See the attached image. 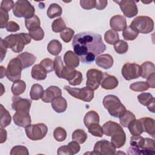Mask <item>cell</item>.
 Segmentation results:
<instances>
[{"instance_id": "obj_62", "label": "cell", "mask_w": 155, "mask_h": 155, "mask_svg": "<svg viewBox=\"0 0 155 155\" xmlns=\"http://www.w3.org/2000/svg\"><path fill=\"white\" fill-rule=\"evenodd\" d=\"M147 107L150 111L152 113H154L155 112V99L153 100Z\"/></svg>"}, {"instance_id": "obj_2", "label": "cell", "mask_w": 155, "mask_h": 155, "mask_svg": "<svg viewBox=\"0 0 155 155\" xmlns=\"http://www.w3.org/2000/svg\"><path fill=\"white\" fill-rule=\"evenodd\" d=\"M31 39L29 33H20L6 36L4 39H2V42L7 48H10L15 53H20L23 50L25 45L31 42Z\"/></svg>"}, {"instance_id": "obj_8", "label": "cell", "mask_w": 155, "mask_h": 155, "mask_svg": "<svg viewBox=\"0 0 155 155\" xmlns=\"http://www.w3.org/2000/svg\"><path fill=\"white\" fill-rule=\"evenodd\" d=\"M23 69L21 61L18 58L12 59L7 67L6 76L8 80L15 82L20 80L21 71Z\"/></svg>"}, {"instance_id": "obj_44", "label": "cell", "mask_w": 155, "mask_h": 155, "mask_svg": "<svg viewBox=\"0 0 155 155\" xmlns=\"http://www.w3.org/2000/svg\"><path fill=\"white\" fill-rule=\"evenodd\" d=\"M53 136L58 142H63L67 137V132L64 128L61 127H56L53 131Z\"/></svg>"}, {"instance_id": "obj_3", "label": "cell", "mask_w": 155, "mask_h": 155, "mask_svg": "<svg viewBox=\"0 0 155 155\" xmlns=\"http://www.w3.org/2000/svg\"><path fill=\"white\" fill-rule=\"evenodd\" d=\"M104 108L109 114L114 117H119L127 110L118 97L113 94L105 96L102 101Z\"/></svg>"}, {"instance_id": "obj_41", "label": "cell", "mask_w": 155, "mask_h": 155, "mask_svg": "<svg viewBox=\"0 0 155 155\" xmlns=\"http://www.w3.org/2000/svg\"><path fill=\"white\" fill-rule=\"evenodd\" d=\"M88 132L95 137H102L103 136L102 127L99 123H94L91 124L88 128Z\"/></svg>"}, {"instance_id": "obj_59", "label": "cell", "mask_w": 155, "mask_h": 155, "mask_svg": "<svg viewBox=\"0 0 155 155\" xmlns=\"http://www.w3.org/2000/svg\"><path fill=\"white\" fill-rule=\"evenodd\" d=\"M7 48L4 45L2 42V39H0V52H1V62H2L5 56Z\"/></svg>"}, {"instance_id": "obj_42", "label": "cell", "mask_w": 155, "mask_h": 155, "mask_svg": "<svg viewBox=\"0 0 155 155\" xmlns=\"http://www.w3.org/2000/svg\"><path fill=\"white\" fill-rule=\"evenodd\" d=\"M145 143V138L140 135H133L130 139V145L137 148L142 149Z\"/></svg>"}, {"instance_id": "obj_19", "label": "cell", "mask_w": 155, "mask_h": 155, "mask_svg": "<svg viewBox=\"0 0 155 155\" xmlns=\"http://www.w3.org/2000/svg\"><path fill=\"white\" fill-rule=\"evenodd\" d=\"M118 84V80L115 76L108 74L105 72L103 73V76L100 84L102 88L105 90H113L117 87Z\"/></svg>"}, {"instance_id": "obj_55", "label": "cell", "mask_w": 155, "mask_h": 155, "mask_svg": "<svg viewBox=\"0 0 155 155\" xmlns=\"http://www.w3.org/2000/svg\"><path fill=\"white\" fill-rule=\"evenodd\" d=\"M8 14L0 10V28H3L5 27L8 21Z\"/></svg>"}, {"instance_id": "obj_17", "label": "cell", "mask_w": 155, "mask_h": 155, "mask_svg": "<svg viewBox=\"0 0 155 155\" xmlns=\"http://www.w3.org/2000/svg\"><path fill=\"white\" fill-rule=\"evenodd\" d=\"M110 25L112 30L116 31H121L127 27L126 18L122 15H117L111 18Z\"/></svg>"}, {"instance_id": "obj_38", "label": "cell", "mask_w": 155, "mask_h": 155, "mask_svg": "<svg viewBox=\"0 0 155 155\" xmlns=\"http://www.w3.org/2000/svg\"><path fill=\"white\" fill-rule=\"evenodd\" d=\"M71 138L73 140L77 142L79 144H82L86 141L87 139V134L84 130L77 129L72 133Z\"/></svg>"}, {"instance_id": "obj_60", "label": "cell", "mask_w": 155, "mask_h": 155, "mask_svg": "<svg viewBox=\"0 0 155 155\" xmlns=\"http://www.w3.org/2000/svg\"><path fill=\"white\" fill-rule=\"evenodd\" d=\"M154 77H155V73L151 74L147 78V83L149 87L151 88H154L155 87V81H154Z\"/></svg>"}, {"instance_id": "obj_5", "label": "cell", "mask_w": 155, "mask_h": 155, "mask_svg": "<svg viewBox=\"0 0 155 155\" xmlns=\"http://www.w3.org/2000/svg\"><path fill=\"white\" fill-rule=\"evenodd\" d=\"M14 15L17 18L28 19L35 15V9L31 4L26 0H19L15 2L12 8Z\"/></svg>"}, {"instance_id": "obj_58", "label": "cell", "mask_w": 155, "mask_h": 155, "mask_svg": "<svg viewBox=\"0 0 155 155\" xmlns=\"http://www.w3.org/2000/svg\"><path fill=\"white\" fill-rule=\"evenodd\" d=\"M108 1L106 0H97L95 3V7L97 10H104L107 5Z\"/></svg>"}, {"instance_id": "obj_1", "label": "cell", "mask_w": 155, "mask_h": 155, "mask_svg": "<svg viewBox=\"0 0 155 155\" xmlns=\"http://www.w3.org/2000/svg\"><path fill=\"white\" fill-rule=\"evenodd\" d=\"M74 53L83 63L93 62L97 55L106 49L100 35L90 31L81 32L76 35L73 39Z\"/></svg>"}, {"instance_id": "obj_12", "label": "cell", "mask_w": 155, "mask_h": 155, "mask_svg": "<svg viewBox=\"0 0 155 155\" xmlns=\"http://www.w3.org/2000/svg\"><path fill=\"white\" fill-rule=\"evenodd\" d=\"M140 65L136 63H125L122 68V74L127 81L138 78L140 76Z\"/></svg>"}, {"instance_id": "obj_52", "label": "cell", "mask_w": 155, "mask_h": 155, "mask_svg": "<svg viewBox=\"0 0 155 155\" xmlns=\"http://www.w3.org/2000/svg\"><path fill=\"white\" fill-rule=\"evenodd\" d=\"M15 3L12 0H4L1 3L0 10L8 13L12 8H13Z\"/></svg>"}, {"instance_id": "obj_49", "label": "cell", "mask_w": 155, "mask_h": 155, "mask_svg": "<svg viewBox=\"0 0 155 155\" xmlns=\"http://www.w3.org/2000/svg\"><path fill=\"white\" fill-rule=\"evenodd\" d=\"M39 64L47 73L54 70V61L50 58H45L42 59Z\"/></svg>"}, {"instance_id": "obj_20", "label": "cell", "mask_w": 155, "mask_h": 155, "mask_svg": "<svg viewBox=\"0 0 155 155\" xmlns=\"http://www.w3.org/2000/svg\"><path fill=\"white\" fill-rule=\"evenodd\" d=\"M113 58L109 54H102L96 58V64L104 69L110 68L113 66Z\"/></svg>"}, {"instance_id": "obj_46", "label": "cell", "mask_w": 155, "mask_h": 155, "mask_svg": "<svg viewBox=\"0 0 155 155\" xmlns=\"http://www.w3.org/2000/svg\"><path fill=\"white\" fill-rule=\"evenodd\" d=\"M137 36L138 33L134 31L130 26L127 27V28L122 31V36L124 39L127 41H133Z\"/></svg>"}, {"instance_id": "obj_13", "label": "cell", "mask_w": 155, "mask_h": 155, "mask_svg": "<svg viewBox=\"0 0 155 155\" xmlns=\"http://www.w3.org/2000/svg\"><path fill=\"white\" fill-rule=\"evenodd\" d=\"M114 2L119 4L124 15L127 18H133L138 13V8L134 1L122 0L116 1H114Z\"/></svg>"}, {"instance_id": "obj_24", "label": "cell", "mask_w": 155, "mask_h": 155, "mask_svg": "<svg viewBox=\"0 0 155 155\" xmlns=\"http://www.w3.org/2000/svg\"><path fill=\"white\" fill-rule=\"evenodd\" d=\"M51 107L56 113H63L67 110V102L64 97L59 96L51 101Z\"/></svg>"}, {"instance_id": "obj_7", "label": "cell", "mask_w": 155, "mask_h": 155, "mask_svg": "<svg viewBox=\"0 0 155 155\" xmlns=\"http://www.w3.org/2000/svg\"><path fill=\"white\" fill-rule=\"evenodd\" d=\"M64 89L71 96L81 99L84 102H89L91 101L94 97V90L87 86L82 88H79L65 85Z\"/></svg>"}, {"instance_id": "obj_21", "label": "cell", "mask_w": 155, "mask_h": 155, "mask_svg": "<svg viewBox=\"0 0 155 155\" xmlns=\"http://www.w3.org/2000/svg\"><path fill=\"white\" fill-rule=\"evenodd\" d=\"M139 120L141 122L143 131L146 132L153 137L155 135V122L154 119L151 117H142L139 119Z\"/></svg>"}, {"instance_id": "obj_61", "label": "cell", "mask_w": 155, "mask_h": 155, "mask_svg": "<svg viewBox=\"0 0 155 155\" xmlns=\"http://www.w3.org/2000/svg\"><path fill=\"white\" fill-rule=\"evenodd\" d=\"M7 137V133L5 130L3 129V128H1V141L0 143H2L5 142Z\"/></svg>"}, {"instance_id": "obj_43", "label": "cell", "mask_w": 155, "mask_h": 155, "mask_svg": "<svg viewBox=\"0 0 155 155\" xmlns=\"http://www.w3.org/2000/svg\"><path fill=\"white\" fill-rule=\"evenodd\" d=\"M149 86L146 82L144 81H138L131 84L130 85V88L136 92H142L146 90H148Z\"/></svg>"}, {"instance_id": "obj_14", "label": "cell", "mask_w": 155, "mask_h": 155, "mask_svg": "<svg viewBox=\"0 0 155 155\" xmlns=\"http://www.w3.org/2000/svg\"><path fill=\"white\" fill-rule=\"evenodd\" d=\"M31 105V101L28 99H24L18 96H13L12 97V108L16 111H30Z\"/></svg>"}, {"instance_id": "obj_63", "label": "cell", "mask_w": 155, "mask_h": 155, "mask_svg": "<svg viewBox=\"0 0 155 155\" xmlns=\"http://www.w3.org/2000/svg\"><path fill=\"white\" fill-rule=\"evenodd\" d=\"M0 69H1V78L2 79V78H4V76L5 75H6V70L2 65L0 67Z\"/></svg>"}, {"instance_id": "obj_37", "label": "cell", "mask_w": 155, "mask_h": 155, "mask_svg": "<svg viewBox=\"0 0 155 155\" xmlns=\"http://www.w3.org/2000/svg\"><path fill=\"white\" fill-rule=\"evenodd\" d=\"M104 39L105 42L110 45H114L119 40V34L113 30H107L104 35Z\"/></svg>"}, {"instance_id": "obj_10", "label": "cell", "mask_w": 155, "mask_h": 155, "mask_svg": "<svg viewBox=\"0 0 155 155\" xmlns=\"http://www.w3.org/2000/svg\"><path fill=\"white\" fill-rule=\"evenodd\" d=\"M88 153L97 155H113L116 153V148L111 142L103 139L97 141L95 143L93 152L86 153L85 154Z\"/></svg>"}, {"instance_id": "obj_53", "label": "cell", "mask_w": 155, "mask_h": 155, "mask_svg": "<svg viewBox=\"0 0 155 155\" xmlns=\"http://www.w3.org/2000/svg\"><path fill=\"white\" fill-rule=\"evenodd\" d=\"M95 0H81L80 5L82 8L85 10H90L95 7Z\"/></svg>"}, {"instance_id": "obj_45", "label": "cell", "mask_w": 155, "mask_h": 155, "mask_svg": "<svg viewBox=\"0 0 155 155\" xmlns=\"http://www.w3.org/2000/svg\"><path fill=\"white\" fill-rule=\"evenodd\" d=\"M114 49L118 54H124L128 51V43L124 40H119L118 42L114 44Z\"/></svg>"}, {"instance_id": "obj_39", "label": "cell", "mask_w": 155, "mask_h": 155, "mask_svg": "<svg viewBox=\"0 0 155 155\" xmlns=\"http://www.w3.org/2000/svg\"><path fill=\"white\" fill-rule=\"evenodd\" d=\"M154 99V97L150 93H142L137 96V100L139 103L147 107Z\"/></svg>"}, {"instance_id": "obj_54", "label": "cell", "mask_w": 155, "mask_h": 155, "mask_svg": "<svg viewBox=\"0 0 155 155\" xmlns=\"http://www.w3.org/2000/svg\"><path fill=\"white\" fill-rule=\"evenodd\" d=\"M7 31L9 32H16L20 29L19 25L15 21H8L5 27Z\"/></svg>"}, {"instance_id": "obj_35", "label": "cell", "mask_w": 155, "mask_h": 155, "mask_svg": "<svg viewBox=\"0 0 155 155\" xmlns=\"http://www.w3.org/2000/svg\"><path fill=\"white\" fill-rule=\"evenodd\" d=\"M119 121L121 126L124 127H127L128 124L136 119L135 115L129 110H126L122 114H121L119 117Z\"/></svg>"}, {"instance_id": "obj_29", "label": "cell", "mask_w": 155, "mask_h": 155, "mask_svg": "<svg viewBox=\"0 0 155 155\" xmlns=\"http://www.w3.org/2000/svg\"><path fill=\"white\" fill-rule=\"evenodd\" d=\"M0 106V126L1 128H5L10 124L12 117L8 111L2 105Z\"/></svg>"}, {"instance_id": "obj_57", "label": "cell", "mask_w": 155, "mask_h": 155, "mask_svg": "<svg viewBox=\"0 0 155 155\" xmlns=\"http://www.w3.org/2000/svg\"><path fill=\"white\" fill-rule=\"evenodd\" d=\"M68 145L69 146V147H70V150L72 151L73 154H76V153L79 152L81 147H80L79 143H78L77 142H76L74 140H73V141L69 142Z\"/></svg>"}, {"instance_id": "obj_4", "label": "cell", "mask_w": 155, "mask_h": 155, "mask_svg": "<svg viewBox=\"0 0 155 155\" xmlns=\"http://www.w3.org/2000/svg\"><path fill=\"white\" fill-rule=\"evenodd\" d=\"M130 26L137 33L147 34L153 30L154 21L149 16H139L132 21Z\"/></svg>"}, {"instance_id": "obj_6", "label": "cell", "mask_w": 155, "mask_h": 155, "mask_svg": "<svg viewBox=\"0 0 155 155\" xmlns=\"http://www.w3.org/2000/svg\"><path fill=\"white\" fill-rule=\"evenodd\" d=\"M25 133L27 137L31 140L42 139L47 134L48 128L43 123L30 124L25 127Z\"/></svg>"}, {"instance_id": "obj_22", "label": "cell", "mask_w": 155, "mask_h": 155, "mask_svg": "<svg viewBox=\"0 0 155 155\" xmlns=\"http://www.w3.org/2000/svg\"><path fill=\"white\" fill-rule=\"evenodd\" d=\"M79 58L71 50L65 52L64 56V61L66 66L75 68L79 65Z\"/></svg>"}, {"instance_id": "obj_11", "label": "cell", "mask_w": 155, "mask_h": 155, "mask_svg": "<svg viewBox=\"0 0 155 155\" xmlns=\"http://www.w3.org/2000/svg\"><path fill=\"white\" fill-rule=\"evenodd\" d=\"M104 72L99 70L91 68L87 71L86 86L93 90H96L100 85Z\"/></svg>"}, {"instance_id": "obj_48", "label": "cell", "mask_w": 155, "mask_h": 155, "mask_svg": "<svg viewBox=\"0 0 155 155\" xmlns=\"http://www.w3.org/2000/svg\"><path fill=\"white\" fill-rule=\"evenodd\" d=\"M64 67V65L63 64V61L62 60L61 57L59 56H56L54 60V70L55 71L56 76L59 78H61V74Z\"/></svg>"}, {"instance_id": "obj_50", "label": "cell", "mask_w": 155, "mask_h": 155, "mask_svg": "<svg viewBox=\"0 0 155 155\" xmlns=\"http://www.w3.org/2000/svg\"><path fill=\"white\" fill-rule=\"evenodd\" d=\"M10 154V155H28L29 152L27 147L22 145H16L12 148Z\"/></svg>"}, {"instance_id": "obj_16", "label": "cell", "mask_w": 155, "mask_h": 155, "mask_svg": "<svg viewBox=\"0 0 155 155\" xmlns=\"http://www.w3.org/2000/svg\"><path fill=\"white\" fill-rule=\"evenodd\" d=\"M62 90L57 86L51 85L45 90L41 96L42 101L45 103L51 102L56 97L61 96Z\"/></svg>"}, {"instance_id": "obj_32", "label": "cell", "mask_w": 155, "mask_h": 155, "mask_svg": "<svg viewBox=\"0 0 155 155\" xmlns=\"http://www.w3.org/2000/svg\"><path fill=\"white\" fill-rule=\"evenodd\" d=\"M25 25L28 31H33L40 27V19L37 15H35L32 18L25 19Z\"/></svg>"}, {"instance_id": "obj_33", "label": "cell", "mask_w": 155, "mask_h": 155, "mask_svg": "<svg viewBox=\"0 0 155 155\" xmlns=\"http://www.w3.org/2000/svg\"><path fill=\"white\" fill-rule=\"evenodd\" d=\"M26 89V84L22 80L13 82L11 87V91L14 96H19L22 94Z\"/></svg>"}, {"instance_id": "obj_56", "label": "cell", "mask_w": 155, "mask_h": 155, "mask_svg": "<svg viewBox=\"0 0 155 155\" xmlns=\"http://www.w3.org/2000/svg\"><path fill=\"white\" fill-rule=\"evenodd\" d=\"M57 154L59 155H73V154L68 145H65L60 147L58 149Z\"/></svg>"}, {"instance_id": "obj_25", "label": "cell", "mask_w": 155, "mask_h": 155, "mask_svg": "<svg viewBox=\"0 0 155 155\" xmlns=\"http://www.w3.org/2000/svg\"><path fill=\"white\" fill-rule=\"evenodd\" d=\"M140 76L142 78L147 79L150 75L155 73L154 64L150 61H146L142 63L140 66Z\"/></svg>"}, {"instance_id": "obj_40", "label": "cell", "mask_w": 155, "mask_h": 155, "mask_svg": "<svg viewBox=\"0 0 155 155\" xmlns=\"http://www.w3.org/2000/svg\"><path fill=\"white\" fill-rule=\"evenodd\" d=\"M66 28L65 21L62 18L54 19L51 24L52 30L55 33H59L63 31Z\"/></svg>"}, {"instance_id": "obj_51", "label": "cell", "mask_w": 155, "mask_h": 155, "mask_svg": "<svg viewBox=\"0 0 155 155\" xmlns=\"http://www.w3.org/2000/svg\"><path fill=\"white\" fill-rule=\"evenodd\" d=\"M28 32L31 39H34L35 41H41L44 37V31L41 27L36 30Z\"/></svg>"}, {"instance_id": "obj_9", "label": "cell", "mask_w": 155, "mask_h": 155, "mask_svg": "<svg viewBox=\"0 0 155 155\" xmlns=\"http://www.w3.org/2000/svg\"><path fill=\"white\" fill-rule=\"evenodd\" d=\"M60 78L66 79L68 81L69 84L73 86L80 85L83 79L82 74L81 71L66 65L64 67L62 70Z\"/></svg>"}, {"instance_id": "obj_28", "label": "cell", "mask_w": 155, "mask_h": 155, "mask_svg": "<svg viewBox=\"0 0 155 155\" xmlns=\"http://www.w3.org/2000/svg\"><path fill=\"white\" fill-rule=\"evenodd\" d=\"M99 120L100 119L98 113L93 110L88 111L84 117V123L87 128L92 124L99 123Z\"/></svg>"}, {"instance_id": "obj_23", "label": "cell", "mask_w": 155, "mask_h": 155, "mask_svg": "<svg viewBox=\"0 0 155 155\" xmlns=\"http://www.w3.org/2000/svg\"><path fill=\"white\" fill-rule=\"evenodd\" d=\"M17 58L21 61L23 69L31 66L35 62L36 59V57L34 54L27 51L20 53L18 55Z\"/></svg>"}, {"instance_id": "obj_34", "label": "cell", "mask_w": 155, "mask_h": 155, "mask_svg": "<svg viewBox=\"0 0 155 155\" xmlns=\"http://www.w3.org/2000/svg\"><path fill=\"white\" fill-rule=\"evenodd\" d=\"M62 7L56 3L51 4L47 11V16L50 19H53L55 17L60 16L62 15Z\"/></svg>"}, {"instance_id": "obj_47", "label": "cell", "mask_w": 155, "mask_h": 155, "mask_svg": "<svg viewBox=\"0 0 155 155\" xmlns=\"http://www.w3.org/2000/svg\"><path fill=\"white\" fill-rule=\"evenodd\" d=\"M74 34V31L73 29L69 27H66L63 31L61 32L60 36L64 42L68 43L72 39Z\"/></svg>"}, {"instance_id": "obj_18", "label": "cell", "mask_w": 155, "mask_h": 155, "mask_svg": "<svg viewBox=\"0 0 155 155\" xmlns=\"http://www.w3.org/2000/svg\"><path fill=\"white\" fill-rule=\"evenodd\" d=\"M103 134L111 137L116 134L124 131L122 127L117 122L108 120L102 125Z\"/></svg>"}, {"instance_id": "obj_31", "label": "cell", "mask_w": 155, "mask_h": 155, "mask_svg": "<svg viewBox=\"0 0 155 155\" xmlns=\"http://www.w3.org/2000/svg\"><path fill=\"white\" fill-rule=\"evenodd\" d=\"M128 128L132 135H140L143 131L142 126L139 119H134L128 125Z\"/></svg>"}, {"instance_id": "obj_15", "label": "cell", "mask_w": 155, "mask_h": 155, "mask_svg": "<svg viewBox=\"0 0 155 155\" xmlns=\"http://www.w3.org/2000/svg\"><path fill=\"white\" fill-rule=\"evenodd\" d=\"M13 119L15 124L23 128L30 125L31 122L29 112L27 111H16L13 116Z\"/></svg>"}, {"instance_id": "obj_27", "label": "cell", "mask_w": 155, "mask_h": 155, "mask_svg": "<svg viewBox=\"0 0 155 155\" xmlns=\"http://www.w3.org/2000/svg\"><path fill=\"white\" fill-rule=\"evenodd\" d=\"M126 142V134L124 131H120L111 137V142L116 148L123 147Z\"/></svg>"}, {"instance_id": "obj_30", "label": "cell", "mask_w": 155, "mask_h": 155, "mask_svg": "<svg viewBox=\"0 0 155 155\" xmlns=\"http://www.w3.org/2000/svg\"><path fill=\"white\" fill-rule=\"evenodd\" d=\"M62 50L61 43L56 39H53L50 41L47 45V51L53 56H58Z\"/></svg>"}, {"instance_id": "obj_26", "label": "cell", "mask_w": 155, "mask_h": 155, "mask_svg": "<svg viewBox=\"0 0 155 155\" xmlns=\"http://www.w3.org/2000/svg\"><path fill=\"white\" fill-rule=\"evenodd\" d=\"M47 72L40 65V64H35L31 68V77L38 81L44 80L47 78Z\"/></svg>"}, {"instance_id": "obj_36", "label": "cell", "mask_w": 155, "mask_h": 155, "mask_svg": "<svg viewBox=\"0 0 155 155\" xmlns=\"http://www.w3.org/2000/svg\"><path fill=\"white\" fill-rule=\"evenodd\" d=\"M44 89L41 85L39 84H35L31 86L30 91V96L31 99L34 101H37L41 98V96L43 94Z\"/></svg>"}]
</instances>
